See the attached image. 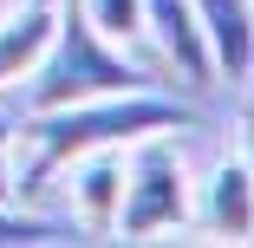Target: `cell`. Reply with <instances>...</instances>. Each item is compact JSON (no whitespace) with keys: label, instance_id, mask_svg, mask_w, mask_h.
I'll return each instance as SVG.
<instances>
[{"label":"cell","instance_id":"cell-8","mask_svg":"<svg viewBox=\"0 0 254 248\" xmlns=\"http://www.w3.org/2000/svg\"><path fill=\"white\" fill-rule=\"evenodd\" d=\"M85 229L65 209H39V203H13L0 196V248H53V242H78Z\"/></svg>","mask_w":254,"mask_h":248},{"label":"cell","instance_id":"cell-9","mask_svg":"<svg viewBox=\"0 0 254 248\" xmlns=\"http://www.w3.org/2000/svg\"><path fill=\"white\" fill-rule=\"evenodd\" d=\"M78 7H85L98 26H105L111 39H124V46L137 39V0H78Z\"/></svg>","mask_w":254,"mask_h":248},{"label":"cell","instance_id":"cell-4","mask_svg":"<svg viewBox=\"0 0 254 248\" xmlns=\"http://www.w3.org/2000/svg\"><path fill=\"white\" fill-rule=\"evenodd\" d=\"M137 39L157 46L163 72H176L183 91H209L215 85V59H209V39H202L189 0H137Z\"/></svg>","mask_w":254,"mask_h":248},{"label":"cell","instance_id":"cell-3","mask_svg":"<svg viewBox=\"0 0 254 248\" xmlns=\"http://www.w3.org/2000/svg\"><path fill=\"white\" fill-rule=\"evenodd\" d=\"M189 157H183V131H157V137H137L124 151V196H118V216L111 235L143 242V235H163V229H189Z\"/></svg>","mask_w":254,"mask_h":248},{"label":"cell","instance_id":"cell-7","mask_svg":"<svg viewBox=\"0 0 254 248\" xmlns=\"http://www.w3.org/2000/svg\"><path fill=\"white\" fill-rule=\"evenodd\" d=\"M189 7H195L202 39H209L215 85L254 79V0H189Z\"/></svg>","mask_w":254,"mask_h":248},{"label":"cell","instance_id":"cell-5","mask_svg":"<svg viewBox=\"0 0 254 248\" xmlns=\"http://www.w3.org/2000/svg\"><path fill=\"white\" fill-rule=\"evenodd\" d=\"M189 229L209 242H254V170L241 157H222L189 196Z\"/></svg>","mask_w":254,"mask_h":248},{"label":"cell","instance_id":"cell-2","mask_svg":"<svg viewBox=\"0 0 254 248\" xmlns=\"http://www.w3.org/2000/svg\"><path fill=\"white\" fill-rule=\"evenodd\" d=\"M143 85H163V79H150V66L130 59V46L111 39L78 0H53V33H46L33 72L13 85L7 105L26 118V111H53V105L111 98V91H143Z\"/></svg>","mask_w":254,"mask_h":248},{"label":"cell","instance_id":"cell-10","mask_svg":"<svg viewBox=\"0 0 254 248\" xmlns=\"http://www.w3.org/2000/svg\"><path fill=\"white\" fill-rule=\"evenodd\" d=\"M13 131H20V111L0 105V196H13Z\"/></svg>","mask_w":254,"mask_h":248},{"label":"cell","instance_id":"cell-11","mask_svg":"<svg viewBox=\"0 0 254 248\" xmlns=\"http://www.w3.org/2000/svg\"><path fill=\"white\" fill-rule=\"evenodd\" d=\"M248 85V105H241V164L254 170V79H241Z\"/></svg>","mask_w":254,"mask_h":248},{"label":"cell","instance_id":"cell-12","mask_svg":"<svg viewBox=\"0 0 254 248\" xmlns=\"http://www.w3.org/2000/svg\"><path fill=\"white\" fill-rule=\"evenodd\" d=\"M13 7H20V0H0V13H13Z\"/></svg>","mask_w":254,"mask_h":248},{"label":"cell","instance_id":"cell-1","mask_svg":"<svg viewBox=\"0 0 254 248\" xmlns=\"http://www.w3.org/2000/svg\"><path fill=\"white\" fill-rule=\"evenodd\" d=\"M195 124H202V111L189 98H170L163 85L85 98V105H53V111H26L20 131H13V203H39L46 209V189L85 151H124L137 137L195 131Z\"/></svg>","mask_w":254,"mask_h":248},{"label":"cell","instance_id":"cell-6","mask_svg":"<svg viewBox=\"0 0 254 248\" xmlns=\"http://www.w3.org/2000/svg\"><path fill=\"white\" fill-rule=\"evenodd\" d=\"M130 151V144H124ZM124 151H85L59 170L53 189H65V216L85 229V235H111V216H118V196H124Z\"/></svg>","mask_w":254,"mask_h":248}]
</instances>
